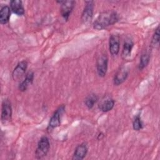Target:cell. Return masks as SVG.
<instances>
[{"label":"cell","mask_w":160,"mask_h":160,"mask_svg":"<svg viewBox=\"0 0 160 160\" xmlns=\"http://www.w3.org/2000/svg\"><path fill=\"white\" fill-rule=\"evenodd\" d=\"M119 20V16L114 11H106L101 12L93 22V28L97 30L105 29L116 24Z\"/></svg>","instance_id":"6da1fadb"},{"label":"cell","mask_w":160,"mask_h":160,"mask_svg":"<svg viewBox=\"0 0 160 160\" xmlns=\"http://www.w3.org/2000/svg\"><path fill=\"white\" fill-rule=\"evenodd\" d=\"M159 26H158L152 37L151 46L152 48H156V46H159Z\"/></svg>","instance_id":"ffe728a7"},{"label":"cell","mask_w":160,"mask_h":160,"mask_svg":"<svg viewBox=\"0 0 160 160\" xmlns=\"http://www.w3.org/2000/svg\"><path fill=\"white\" fill-rule=\"evenodd\" d=\"M150 61V54L148 52H143L140 57L139 63L138 65L139 70H142L144 69L149 64Z\"/></svg>","instance_id":"ac0fdd59"},{"label":"cell","mask_w":160,"mask_h":160,"mask_svg":"<svg viewBox=\"0 0 160 160\" xmlns=\"http://www.w3.org/2000/svg\"><path fill=\"white\" fill-rule=\"evenodd\" d=\"M98 101V96L94 94L91 93L87 96V97L84 99V104L89 109H92L95 104Z\"/></svg>","instance_id":"e0dca14e"},{"label":"cell","mask_w":160,"mask_h":160,"mask_svg":"<svg viewBox=\"0 0 160 160\" xmlns=\"http://www.w3.org/2000/svg\"><path fill=\"white\" fill-rule=\"evenodd\" d=\"M34 77V72L32 71H28L24 76V79L19 84L18 89L21 92H24L27 90L28 86L33 82Z\"/></svg>","instance_id":"4fadbf2b"},{"label":"cell","mask_w":160,"mask_h":160,"mask_svg":"<svg viewBox=\"0 0 160 160\" xmlns=\"http://www.w3.org/2000/svg\"><path fill=\"white\" fill-rule=\"evenodd\" d=\"M12 119V106L10 101L8 99H4L1 105V120L3 124H7Z\"/></svg>","instance_id":"277c9868"},{"label":"cell","mask_w":160,"mask_h":160,"mask_svg":"<svg viewBox=\"0 0 160 160\" xmlns=\"http://www.w3.org/2000/svg\"><path fill=\"white\" fill-rule=\"evenodd\" d=\"M65 111V106L64 104L60 106L53 113L50 118L48 126L47 127V131L50 132L55 128L59 127L61 124V119L62 114Z\"/></svg>","instance_id":"3957f363"},{"label":"cell","mask_w":160,"mask_h":160,"mask_svg":"<svg viewBox=\"0 0 160 160\" xmlns=\"http://www.w3.org/2000/svg\"><path fill=\"white\" fill-rule=\"evenodd\" d=\"M144 128V124L141 119L140 112L137 114L132 120V128L134 131H140Z\"/></svg>","instance_id":"d6986e66"},{"label":"cell","mask_w":160,"mask_h":160,"mask_svg":"<svg viewBox=\"0 0 160 160\" xmlns=\"http://www.w3.org/2000/svg\"><path fill=\"white\" fill-rule=\"evenodd\" d=\"M115 101L109 96H104L98 104V108L104 112H107L112 109L114 106Z\"/></svg>","instance_id":"9c48e42d"},{"label":"cell","mask_w":160,"mask_h":160,"mask_svg":"<svg viewBox=\"0 0 160 160\" xmlns=\"http://www.w3.org/2000/svg\"><path fill=\"white\" fill-rule=\"evenodd\" d=\"M60 3L61 15L66 21L69 19V18L74 8L76 2L74 1H57Z\"/></svg>","instance_id":"52a82bcc"},{"label":"cell","mask_w":160,"mask_h":160,"mask_svg":"<svg viewBox=\"0 0 160 160\" xmlns=\"http://www.w3.org/2000/svg\"><path fill=\"white\" fill-rule=\"evenodd\" d=\"M108 67V58L106 54L102 53L98 56L96 59V69L99 77L103 78L106 76Z\"/></svg>","instance_id":"8992f818"},{"label":"cell","mask_w":160,"mask_h":160,"mask_svg":"<svg viewBox=\"0 0 160 160\" xmlns=\"http://www.w3.org/2000/svg\"><path fill=\"white\" fill-rule=\"evenodd\" d=\"M88 144L86 142H82L76 146L73 153L72 160H82L83 159L88 153Z\"/></svg>","instance_id":"8fae6325"},{"label":"cell","mask_w":160,"mask_h":160,"mask_svg":"<svg viewBox=\"0 0 160 160\" xmlns=\"http://www.w3.org/2000/svg\"><path fill=\"white\" fill-rule=\"evenodd\" d=\"M133 46H134V42L131 39L127 38L124 41L122 49V52H121V56L123 59H126L131 56Z\"/></svg>","instance_id":"9a60e30c"},{"label":"cell","mask_w":160,"mask_h":160,"mask_svg":"<svg viewBox=\"0 0 160 160\" xmlns=\"http://www.w3.org/2000/svg\"><path fill=\"white\" fill-rule=\"evenodd\" d=\"M129 74L128 69L125 67L121 68L114 77L113 83L115 86H119L123 83L127 79Z\"/></svg>","instance_id":"7c38bea8"},{"label":"cell","mask_w":160,"mask_h":160,"mask_svg":"<svg viewBox=\"0 0 160 160\" xmlns=\"http://www.w3.org/2000/svg\"><path fill=\"white\" fill-rule=\"evenodd\" d=\"M11 10L19 16L24 14V8L21 0H12L10 2Z\"/></svg>","instance_id":"5bb4252c"},{"label":"cell","mask_w":160,"mask_h":160,"mask_svg":"<svg viewBox=\"0 0 160 160\" xmlns=\"http://www.w3.org/2000/svg\"><path fill=\"white\" fill-rule=\"evenodd\" d=\"M109 49L112 56H116L120 49L119 36L118 34H111L109 39Z\"/></svg>","instance_id":"30bf717a"},{"label":"cell","mask_w":160,"mask_h":160,"mask_svg":"<svg viewBox=\"0 0 160 160\" xmlns=\"http://www.w3.org/2000/svg\"><path fill=\"white\" fill-rule=\"evenodd\" d=\"M50 142L47 136H42L39 140L37 148L35 151V157L36 159H42L47 155L49 151Z\"/></svg>","instance_id":"7a4b0ae2"},{"label":"cell","mask_w":160,"mask_h":160,"mask_svg":"<svg viewBox=\"0 0 160 160\" xmlns=\"http://www.w3.org/2000/svg\"><path fill=\"white\" fill-rule=\"evenodd\" d=\"M11 15V8L7 6H1L0 10V23L6 24L9 22Z\"/></svg>","instance_id":"2e32d148"},{"label":"cell","mask_w":160,"mask_h":160,"mask_svg":"<svg viewBox=\"0 0 160 160\" xmlns=\"http://www.w3.org/2000/svg\"><path fill=\"white\" fill-rule=\"evenodd\" d=\"M28 68V62L25 60L21 61L19 62L12 72V79L16 81H20L22 78L24 76L26 71Z\"/></svg>","instance_id":"ba28073f"},{"label":"cell","mask_w":160,"mask_h":160,"mask_svg":"<svg viewBox=\"0 0 160 160\" xmlns=\"http://www.w3.org/2000/svg\"><path fill=\"white\" fill-rule=\"evenodd\" d=\"M84 3L81 19L82 23L88 24L92 21L93 18L94 2L93 1H86Z\"/></svg>","instance_id":"5b68a950"}]
</instances>
